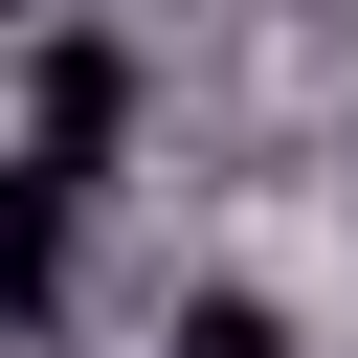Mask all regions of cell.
I'll return each instance as SVG.
<instances>
[{"label":"cell","instance_id":"cell-1","mask_svg":"<svg viewBox=\"0 0 358 358\" xmlns=\"http://www.w3.org/2000/svg\"><path fill=\"white\" fill-rule=\"evenodd\" d=\"M112 134H134V67H112V45H45V134H22V157H45V179H90Z\"/></svg>","mask_w":358,"mask_h":358},{"label":"cell","instance_id":"cell-2","mask_svg":"<svg viewBox=\"0 0 358 358\" xmlns=\"http://www.w3.org/2000/svg\"><path fill=\"white\" fill-rule=\"evenodd\" d=\"M45 291H67V179H45V157H0V336H22Z\"/></svg>","mask_w":358,"mask_h":358},{"label":"cell","instance_id":"cell-3","mask_svg":"<svg viewBox=\"0 0 358 358\" xmlns=\"http://www.w3.org/2000/svg\"><path fill=\"white\" fill-rule=\"evenodd\" d=\"M179 358H291V313H268V291H201V313H179Z\"/></svg>","mask_w":358,"mask_h":358},{"label":"cell","instance_id":"cell-4","mask_svg":"<svg viewBox=\"0 0 358 358\" xmlns=\"http://www.w3.org/2000/svg\"><path fill=\"white\" fill-rule=\"evenodd\" d=\"M0 22H22V0H0Z\"/></svg>","mask_w":358,"mask_h":358},{"label":"cell","instance_id":"cell-5","mask_svg":"<svg viewBox=\"0 0 358 358\" xmlns=\"http://www.w3.org/2000/svg\"><path fill=\"white\" fill-rule=\"evenodd\" d=\"M0 358H22V336H0Z\"/></svg>","mask_w":358,"mask_h":358}]
</instances>
